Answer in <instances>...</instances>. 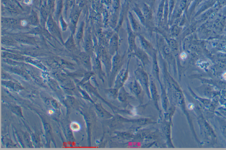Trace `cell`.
Returning <instances> with one entry per match:
<instances>
[{"instance_id":"7a4b0ae2","label":"cell","mask_w":226,"mask_h":150,"mask_svg":"<svg viewBox=\"0 0 226 150\" xmlns=\"http://www.w3.org/2000/svg\"><path fill=\"white\" fill-rule=\"evenodd\" d=\"M134 75L136 80L139 82L144 90L146 92L148 98L152 99L150 90V79L143 67H140L137 68L134 71Z\"/></svg>"},{"instance_id":"83f0119b","label":"cell","mask_w":226,"mask_h":150,"mask_svg":"<svg viewBox=\"0 0 226 150\" xmlns=\"http://www.w3.org/2000/svg\"><path fill=\"white\" fill-rule=\"evenodd\" d=\"M65 45L67 48L69 49H72L74 48L75 45L74 39H73L72 35H71V36L69 37V38L67 40L65 43Z\"/></svg>"},{"instance_id":"1f68e13d","label":"cell","mask_w":226,"mask_h":150,"mask_svg":"<svg viewBox=\"0 0 226 150\" xmlns=\"http://www.w3.org/2000/svg\"><path fill=\"white\" fill-rule=\"evenodd\" d=\"M180 57H181V58H182V59H185L187 58V55H186V54H185V53H183L181 54V56H180Z\"/></svg>"},{"instance_id":"cb8c5ba5","label":"cell","mask_w":226,"mask_h":150,"mask_svg":"<svg viewBox=\"0 0 226 150\" xmlns=\"http://www.w3.org/2000/svg\"><path fill=\"white\" fill-rule=\"evenodd\" d=\"M16 40L20 43H26V44H33L35 43L34 40L30 37L27 36H18L16 37Z\"/></svg>"},{"instance_id":"ac0fdd59","label":"cell","mask_w":226,"mask_h":150,"mask_svg":"<svg viewBox=\"0 0 226 150\" xmlns=\"http://www.w3.org/2000/svg\"><path fill=\"white\" fill-rule=\"evenodd\" d=\"M133 11L136 13L137 17L140 20V23L141 24V25L144 27L148 28V24L147 23V20L146 19L144 15H143V13L141 11V10L139 9L138 7L136 6L133 9Z\"/></svg>"},{"instance_id":"8992f818","label":"cell","mask_w":226,"mask_h":150,"mask_svg":"<svg viewBox=\"0 0 226 150\" xmlns=\"http://www.w3.org/2000/svg\"><path fill=\"white\" fill-rule=\"evenodd\" d=\"M129 57H135L144 67L145 66L149 65L150 63V59L148 54L141 48H137L132 54L128 56Z\"/></svg>"},{"instance_id":"30bf717a","label":"cell","mask_w":226,"mask_h":150,"mask_svg":"<svg viewBox=\"0 0 226 150\" xmlns=\"http://www.w3.org/2000/svg\"><path fill=\"white\" fill-rule=\"evenodd\" d=\"M137 37L139 39L141 48L144 50L148 55H151L152 57L153 53L156 49L154 48L152 43L142 34L137 35Z\"/></svg>"},{"instance_id":"9c48e42d","label":"cell","mask_w":226,"mask_h":150,"mask_svg":"<svg viewBox=\"0 0 226 150\" xmlns=\"http://www.w3.org/2000/svg\"><path fill=\"white\" fill-rule=\"evenodd\" d=\"M150 90L151 99L153 100L156 109L158 110V111L160 112V108L159 105V101L160 99V95L158 94L156 85L152 76L150 77Z\"/></svg>"},{"instance_id":"ba28073f","label":"cell","mask_w":226,"mask_h":150,"mask_svg":"<svg viewBox=\"0 0 226 150\" xmlns=\"http://www.w3.org/2000/svg\"><path fill=\"white\" fill-rule=\"evenodd\" d=\"M120 39L117 32H114L112 35L108 44V51L109 53L113 56L116 53L118 52Z\"/></svg>"},{"instance_id":"4316f807","label":"cell","mask_w":226,"mask_h":150,"mask_svg":"<svg viewBox=\"0 0 226 150\" xmlns=\"http://www.w3.org/2000/svg\"><path fill=\"white\" fill-rule=\"evenodd\" d=\"M84 25L83 23L80 24V26L78 30H77V33H76V38L78 43H79L81 41V40L82 39L83 37Z\"/></svg>"},{"instance_id":"e0dca14e","label":"cell","mask_w":226,"mask_h":150,"mask_svg":"<svg viewBox=\"0 0 226 150\" xmlns=\"http://www.w3.org/2000/svg\"><path fill=\"white\" fill-rule=\"evenodd\" d=\"M160 86L161 87V91H162L161 97H162V106H163L162 107H163L164 111L166 112L168 110V105H169L168 95L162 84H160Z\"/></svg>"},{"instance_id":"7402d4cb","label":"cell","mask_w":226,"mask_h":150,"mask_svg":"<svg viewBox=\"0 0 226 150\" xmlns=\"http://www.w3.org/2000/svg\"><path fill=\"white\" fill-rule=\"evenodd\" d=\"M141 11L147 21H151L152 19V10L147 4H144L143 5Z\"/></svg>"},{"instance_id":"52a82bcc","label":"cell","mask_w":226,"mask_h":150,"mask_svg":"<svg viewBox=\"0 0 226 150\" xmlns=\"http://www.w3.org/2000/svg\"><path fill=\"white\" fill-rule=\"evenodd\" d=\"M99 56L105 65L106 71L108 76H109L112 64V56L105 48L101 47L99 50Z\"/></svg>"},{"instance_id":"5bb4252c","label":"cell","mask_w":226,"mask_h":150,"mask_svg":"<svg viewBox=\"0 0 226 150\" xmlns=\"http://www.w3.org/2000/svg\"><path fill=\"white\" fill-rule=\"evenodd\" d=\"M47 26L48 29L49 30L51 33L55 37H57L60 40H62L60 33L59 31L58 28H57L54 22L51 19H50L48 21Z\"/></svg>"},{"instance_id":"ffe728a7","label":"cell","mask_w":226,"mask_h":150,"mask_svg":"<svg viewBox=\"0 0 226 150\" xmlns=\"http://www.w3.org/2000/svg\"><path fill=\"white\" fill-rule=\"evenodd\" d=\"M105 93L108 98L110 100H116L118 98L119 90L113 87L112 88L106 89Z\"/></svg>"},{"instance_id":"44dd1931","label":"cell","mask_w":226,"mask_h":150,"mask_svg":"<svg viewBox=\"0 0 226 150\" xmlns=\"http://www.w3.org/2000/svg\"><path fill=\"white\" fill-rule=\"evenodd\" d=\"M18 25L16 20L11 18H4L2 19V25L9 28H15Z\"/></svg>"},{"instance_id":"484cf974","label":"cell","mask_w":226,"mask_h":150,"mask_svg":"<svg viewBox=\"0 0 226 150\" xmlns=\"http://www.w3.org/2000/svg\"><path fill=\"white\" fill-rule=\"evenodd\" d=\"M169 32L170 34L173 37H177L178 35L180 34V29L179 26L176 25H174L172 26L169 29Z\"/></svg>"},{"instance_id":"2e32d148","label":"cell","mask_w":226,"mask_h":150,"mask_svg":"<svg viewBox=\"0 0 226 150\" xmlns=\"http://www.w3.org/2000/svg\"><path fill=\"white\" fill-rule=\"evenodd\" d=\"M165 0H161V2L159 5L157 11V17L159 25H162L164 24V10Z\"/></svg>"},{"instance_id":"d6986e66","label":"cell","mask_w":226,"mask_h":150,"mask_svg":"<svg viewBox=\"0 0 226 150\" xmlns=\"http://www.w3.org/2000/svg\"><path fill=\"white\" fill-rule=\"evenodd\" d=\"M84 45L86 50L88 52H91L93 50V42L90 32L86 34L84 40Z\"/></svg>"},{"instance_id":"4dcf8cb0","label":"cell","mask_w":226,"mask_h":150,"mask_svg":"<svg viewBox=\"0 0 226 150\" xmlns=\"http://www.w3.org/2000/svg\"><path fill=\"white\" fill-rule=\"evenodd\" d=\"M119 2L120 0H114L113 1V6L114 9H117L119 6Z\"/></svg>"},{"instance_id":"4fadbf2b","label":"cell","mask_w":226,"mask_h":150,"mask_svg":"<svg viewBox=\"0 0 226 150\" xmlns=\"http://www.w3.org/2000/svg\"><path fill=\"white\" fill-rule=\"evenodd\" d=\"M95 108H96L99 117L102 118L111 119L114 117L113 115L105 110L100 104H97L95 105Z\"/></svg>"},{"instance_id":"8fae6325","label":"cell","mask_w":226,"mask_h":150,"mask_svg":"<svg viewBox=\"0 0 226 150\" xmlns=\"http://www.w3.org/2000/svg\"><path fill=\"white\" fill-rule=\"evenodd\" d=\"M129 21L130 26L136 35L141 34L143 31V26L136 20L131 12L129 13Z\"/></svg>"},{"instance_id":"7c38bea8","label":"cell","mask_w":226,"mask_h":150,"mask_svg":"<svg viewBox=\"0 0 226 150\" xmlns=\"http://www.w3.org/2000/svg\"><path fill=\"white\" fill-rule=\"evenodd\" d=\"M157 51L156 50L153 53L152 57L153 59V64H152V73L154 78L159 82L160 84H161L160 79V69L157 60Z\"/></svg>"},{"instance_id":"d6a6232c","label":"cell","mask_w":226,"mask_h":150,"mask_svg":"<svg viewBox=\"0 0 226 150\" xmlns=\"http://www.w3.org/2000/svg\"><path fill=\"white\" fill-rule=\"evenodd\" d=\"M188 107H189V108L190 110H192V109H193V108H194V106H193V104H190V105H189V106H188Z\"/></svg>"},{"instance_id":"9a60e30c","label":"cell","mask_w":226,"mask_h":150,"mask_svg":"<svg viewBox=\"0 0 226 150\" xmlns=\"http://www.w3.org/2000/svg\"><path fill=\"white\" fill-rule=\"evenodd\" d=\"M131 98V96L126 91L124 87H122L119 90L117 99L120 102L123 104L127 103L129 99H130Z\"/></svg>"},{"instance_id":"d4e9b609","label":"cell","mask_w":226,"mask_h":150,"mask_svg":"<svg viewBox=\"0 0 226 150\" xmlns=\"http://www.w3.org/2000/svg\"><path fill=\"white\" fill-rule=\"evenodd\" d=\"M80 58L81 60L83 62L84 65L86 66L87 68L91 69V64L90 59L89 55L86 53H82L80 55Z\"/></svg>"},{"instance_id":"3957f363","label":"cell","mask_w":226,"mask_h":150,"mask_svg":"<svg viewBox=\"0 0 226 150\" xmlns=\"http://www.w3.org/2000/svg\"><path fill=\"white\" fill-rule=\"evenodd\" d=\"M126 28L127 34V42H128V48L127 54L128 56L132 54L138 48L136 44V37L137 35L132 30L129 24V19L126 18Z\"/></svg>"},{"instance_id":"f546056e","label":"cell","mask_w":226,"mask_h":150,"mask_svg":"<svg viewBox=\"0 0 226 150\" xmlns=\"http://www.w3.org/2000/svg\"><path fill=\"white\" fill-rule=\"evenodd\" d=\"M70 126L72 130L74 132H78L81 129V126L80 124L76 122H73L72 123Z\"/></svg>"},{"instance_id":"603a6c76","label":"cell","mask_w":226,"mask_h":150,"mask_svg":"<svg viewBox=\"0 0 226 150\" xmlns=\"http://www.w3.org/2000/svg\"><path fill=\"white\" fill-rule=\"evenodd\" d=\"M115 133L117 137L122 140H133L134 137V135L127 132H116Z\"/></svg>"},{"instance_id":"f1b7e54d","label":"cell","mask_w":226,"mask_h":150,"mask_svg":"<svg viewBox=\"0 0 226 150\" xmlns=\"http://www.w3.org/2000/svg\"><path fill=\"white\" fill-rule=\"evenodd\" d=\"M2 44L6 45H12L14 44L15 41L13 39L7 37H3L2 39Z\"/></svg>"},{"instance_id":"5b68a950","label":"cell","mask_w":226,"mask_h":150,"mask_svg":"<svg viewBox=\"0 0 226 150\" xmlns=\"http://www.w3.org/2000/svg\"><path fill=\"white\" fill-rule=\"evenodd\" d=\"M127 87L132 94L139 100L140 103H143L144 98V90L139 82L136 79L131 81L128 83Z\"/></svg>"},{"instance_id":"6da1fadb","label":"cell","mask_w":226,"mask_h":150,"mask_svg":"<svg viewBox=\"0 0 226 150\" xmlns=\"http://www.w3.org/2000/svg\"><path fill=\"white\" fill-rule=\"evenodd\" d=\"M125 56V54L121 55L117 52L112 56L111 71L109 74V87L112 86L115 77L122 69V66L124 63Z\"/></svg>"},{"instance_id":"836d02e7","label":"cell","mask_w":226,"mask_h":150,"mask_svg":"<svg viewBox=\"0 0 226 150\" xmlns=\"http://www.w3.org/2000/svg\"><path fill=\"white\" fill-rule=\"evenodd\" d=\"M223 78H224V79L226 80V73H225L223 74Z\"/></svg>"},{"instance_id":"277c9868","label":"cell","mask_w":226,"mask_h":150,"mask_svg":"<svg viewBox=\"0 0 226 150\" xmlns=\"http://www.w3.org/2000/svg\"><path fill=\"white\" fill-rule=\"evenodd\" d=\"M131 58L129 57L126 68L121 69L115 77L113 86V87L115 88L120 90L121 88L124 87L126 81L128 79L129 77V62Z\"/></svg>"}]
</instances>
